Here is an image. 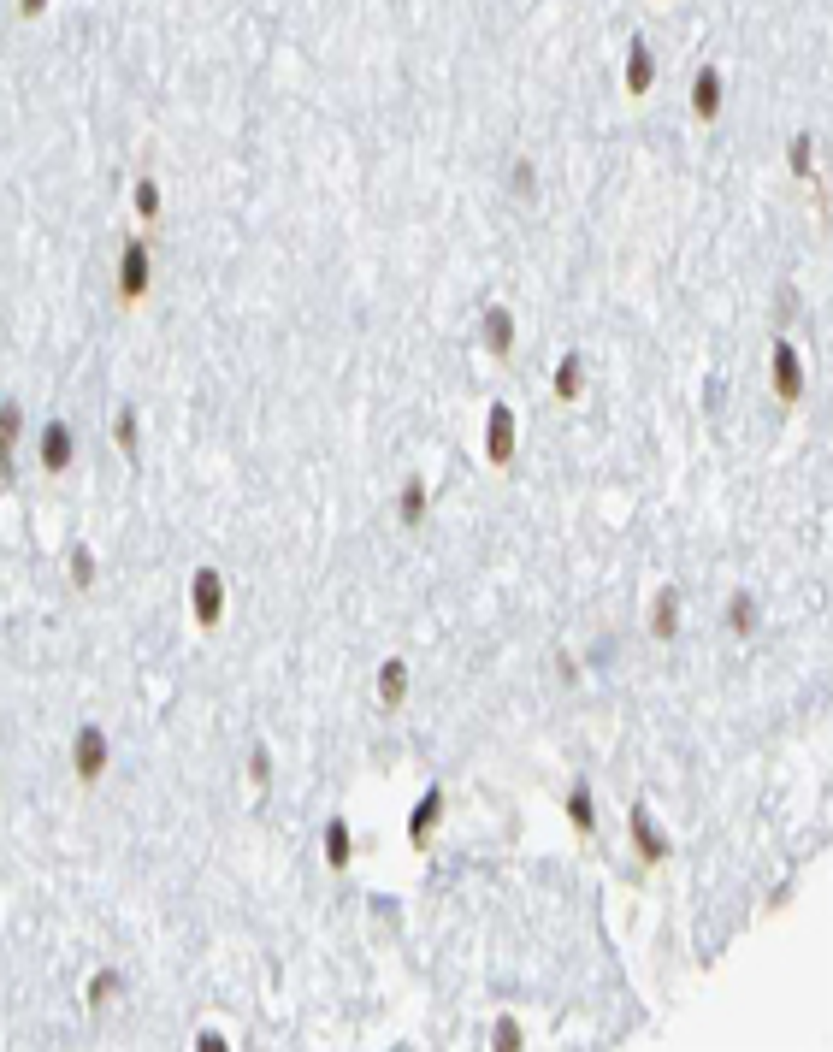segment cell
I'll return each mask as SVG.
<instances>
[{
  "label": "cell",
  "mask_w": 833,
  "mask_h": 1052,
  "mask_svg": "<svg viewBox=\"0 0 833 1052\" xmlns=\"http://www.w3.org/2000/svg\"><path fill=\"white\" fill-rule=\"evenodd\" d=\"M119 278H125V296H142V284H148V243L136 237L125 249V261H119Z\"/></svg>",
  "instance_id": "cell-2"
},
{
  "label": "cell",
  "mask_w": 833,
  "mask_h": 1052,
  "mask_svg": "<svg viewBox=\"0 0 833 1052\" xmlns=\"http://www.w3.org/2000/svg\"><path fill=\"white\" fill-rule=\"evenodd\" d=\"M77 769H83V775L101 769V733H83V739H77Z\"/></svg>",
  "instance_id": "cell-4"
},
{
  "label": "cell",
  "mask_w": 833,
  "mask_h": 1052,
  "mask_svg": "<svg viewBox=\"0 0 833 1052\" xmlns=\"http://www.w3.org/2000/svg\"><path fill=\"white\" fill-rule=\"evenodd\" d=\"M42 456H48V467H65V456H71V438H65L60 426L48 432V450H42Z\"/></svg>",
  "instance_id": "cell-5"
},
{
  "label": "cell",
  "mask_w": 833,
  "mask_h": 1052,
  "mask_svg": "<svg viewBox=\"0 0 833 1052\" xmlns=\"http://www.w3.org/2000/svg\"><path fill=\"white\" fill-rule=\"evenodd\" d=\"M650 77H656V66H650V48H644V42H633V48H627V89H633V95H644V89H650Z\"/></svg>",
  "instance_id": "cell-3"
},
{
  "label": "cell",
  "mask_w": 833,
  "mask_h": 1052,
  "mask_svg": "<svg viewBox=\"0 0 833 1052\" xmlns=\"http://www.w3.org/2000/svg\"><path fill=\"white\" fill-rule=\"evenodd\" d=\"M18 6H24V12H30V18H36V12H42V6H48V0H18Z\"/></svg>",
  "instance_id": "cell-7"
},
{
  "label": "cell",
  "mask_w": 833,
  "mask_h": 1052,
  "mask_svg": "<svg viewBox=\"0 0 833 1052\" xmlns=\"http://www.w3.org/2000/svg\"><path fill=\"white\" fill-rule=\"evenodd\" d=\"M692 113H698L704 125L721 113V71H715V66H704V71H698V83H692Z\"/></svg>",
  "instance_id": "cell-1"
},
{
  "label": "cell",
  "mask_w": 833,
  "mask_h": 1052,
  "mask_svg": "<svg viewBox=\"0 0 833 1052\" xmlns=\"http://www.w3.org/2000/svg\"><path fill=\"white\" fill-rule=\"evenodd\" d=\"M136 207H142V213H160V190H154V178L136 184Z\"/></svg>",
  "instance_id": "cell-6"
}]
</instances>
